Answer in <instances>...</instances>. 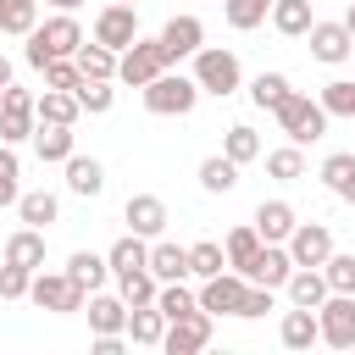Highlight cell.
<instances>
[{
	"label": "cell",
	"mask_w": 355,
	"mask_h": 355,
	"mask_svg": "<svg viewBox=\"0 0 355 355\" xmlns=\"http://www.w3.org/2000/svg\"><path fill=\"white\" fill-rule=\"evenodd\" d=\"M33 116H39V122H67V128H72V122L83 116V105H78L72 89H44V94L33 100Z\"/></svg>",
	"instance_id": "484cf974"
},
{
	"label": "cell",
	"mask_w": 355,
	"mask_h": 355,
	"mask_svg": "<svg viewBox=\"0 0 355 355\" xmlns=\"http://www.w3.org/2000/svg\"><path fill=\"white\" fill-rule=\"evenodd\" d=\"M283 288H288V305H305V311H316V305L333 294V288H327V277H322V266H294Z\"/></svg>",
	"instance_id": "ffe728a7"
},
{
	"label": "cell",
	"mask_w": 355,
	"mask_h": 355,
	"mask_svg": "<svg viewBox=\"0 0 355 355\" xmlns=\"http://www.w3.org/2000/svg\"><path fill=\"white\" fill-rule=\"evenodd\" d=\"M288 272H294L288 244H261V250H255V261L244 266V277H250V283H266V288H283V283H288Z\"/></svg>",
	"instance_id": "9a60e30c"
},
{
	"label": "cell",
	"mask_w": 355,
	"mask_h": 355,
	"mask_svg": "<svg viewBox=\"0 0 355 355\" xmlns=\"http://www.w3.org/2000/svg\"><path fill=\"white\" fill-rule=\"evenodd\" d=\"M28 283H33V272H28V266L0 261V300H28Z\"/></svg>",
	"instance_id": "681fc988"
},
{
	"label": "cell",
	"mask_w": 355,
	"mask_h": 355,
	"mask_svg": "<svg viewBox=\"0 0 355 355\" xmlns=\"http://www.w3.org/2000/svg\"><path fill=\"white\" fill-rule=\"evenodd\" d=\"M222 155H233L239 166H244V161H255V155H261V133H255V128H244V122H239V128H227Z\"/></svg>",
	"instance_id": "7bdbcfd3"
},
{
	"label": "cell",
	"mask_w": 355,
	"mask_h": 355,
	"mask_svg": "<svg viewBox=\"0 0 355 355\" xmlns=\"http://www.w3.org/2000/svg\"><path fill=\"white\" fill-rule=\"evenodd\" d=\"M0 255L17 261V266H28V272H39V266H44V227H28V222H22V227L0 244Z\"/></svg>",
	"instance_id": "d6986e66"
},
{
	"label": "cell",
	"mask_w": 355,
	"mask_h": 355,
	"mask_svg": "<svg viewBox=\"0 0 355 355\" xmlns=\"http://www.w3.org/2000/svg\"><path fill=\"white\" fill-rule=\"evenodd\" d=\"M216 272H227V250L222 244H211V239H200V244H189V277H216Z\"/></svg>",
	"instance_id": "d590c367"
},
{
	"label": "cell",
	"mask_w": 355,
	"mask_h": 355,
	"mask_svg": "<svg viewBox=\"0 0 355 355\" xmlns=\"http://www.w3.org/2000/svg\"><path fill=\"white\" fill-rule=\"evenodd\" d=\"M222 250H227V266H233V272H244V266L255 261V250H261V233H255V222H250V227H233V233L222 239Z\"/></svg>",
	"instance_id": "f35d334b"
},
{
	"label": "cell",
	"mask_w": 355,
	"mask_h": 355,
	"mask_svg": "<svg viewBox=\"0 0 355 355\" xmlns=\"http://www.w3.org/2000/svg\"><path fill=\"white\" fill-rule=\"evenodd\" d=\"M344 28H349V33H355V0H349V11H344Z\"/></svg>",
	"instance_id": "db71d44e"
},
{
	"label": "cell",
	"mask_w": 355,
	"mask_h": 355,
	"mask_svg": "<svg viewBox=\"0 0 355 355\" xmlns=\"http://www.w3.org/2000/svg\"><path fill=\"white\" fill-rule=\"evenodd\" d=\"M78 44H83V28H78V17H72V11H55V17H44V22L28 33V50H22V61L44 72L55 55H78Z\"/></svg>",
	"instance_id": "6da1fadb"
},
{
	"label": "cell",
	"mask_w": 355,
	"mask_h": 355,
	"mask_svg": "<svg viewBox=\"0 0 355 355\" xmlns=\"http://www.w3.org/2000/svg\"><path fill=\"white\" fill-rule=\"evenodd\" d=\"M105 261H111V277H122V272H139V266H150V239H139V233H122V239L105 250Z\"/></svg>",
	"instance_id": "4316f807"
},
{
	"label": "cell",
	"mask_w": 355,
	"mask_h": 355,
	"mask_svg": "<svg viewBox=\"0 0 355 355\" xmlns=\"http://www.w3.org/2000/svg\"><path fill=\"white\" fill-rule=\"evenodd\" d=\"M305 39H311V55H316L322 67H338V61L355 55V33L344 28V17H338V22H311Z\"/></svg>",
	"instance_id": "8fae6325"
},
{
	"label": "cell",
	"mask_w": 355,
	"mask_h": 355,
	"mask_svg": "<svg viewBox=\"0 0 355 355\" xmlns=\"http://www.w3.org/2000/svg\"><path fill=\"white\" fill-rule=\"evenodd\" d=\"M83 311H89V327H94V333H128V300H122V294L94 288Z\"/></svg>",
	"instance_id": "e0dca14e"
},
{
	"label": "cell",
	"mask_w": 355,
	"mask_h": 355,
	"mask_svg": "<svg viewBox=\"0 0 355 355\" xmlns=\"http://www.w3.org/2000/svg\"><path fill=\"white\" fill-rule=\"evenodd\" d=\"M39 28V0H0V33L28 39Z\"/></svg>",
	"instance_id": "d6a6232c"
},
{
	"label": "cell",
	"mask_w": 355,
	"mask_h": 355,
	"mask_svg": "<svg viewBox=\"0 0 355 355\" xmlns=\"http://www.w3.org/2000/svg\"><path fill=\"white\" fill-rule=\"evenodd\" d=\"M211 333H216V316H211V311H189V316H172V322H166L161 349H166V355H194V349L211 344Z\"/></svg>",
	"instance_id": "52a82bcc"
},
{
	"label": "cell",
	"mask_w": 355,
	"mask_h": 355,
	"mask_svg": "<svg viewBox=\"0 0 355 355\" xmlns=\"http://www.w3.org/2000/svg\"><path fill=\"white\" fill-rule=\"evenodd\" d=\"M67 189L83 194V200H94V194L105 189V166H100L94 155H78V150H72V155H67Z\"/></svg>",
	"instance_id": "603a6c76"
},
{
	"label": "cell",
	"mask_w": 355,
	"mask_h": 355,
	"mask_svg": "<svg viewBox=\"0 0 355 355\" xmlns=\"http://www.w3.org/2000/svg\"><path fill=\"white\" fill-rule=\"evenodd\" d=\"M288 255H294V266H322V261L333 255L327 222H300V227L288 233Z\"/></svg>",
	"instance_id": "4fadbf2b"
},
{
	"label": "cell",
	"mask_w": 355,
	"mask_h": 355,
	"mask_svg": "<svg viewBox=\"0 0 355 355\" xmlns=\"http://www.w3.org/2000/svg\"><path fill=\"white\" fill-rule=\"evenodd\" d=\"M266 311H277V288H266V283H250V288H244V305H239V316H244V322H255V316H266Z\"/></svg>",
	"instance_id": "c3c4849f"
},
{
	"label": "cell",
	"mask_w": 355,
	"mask_h": 355,
	"mask_svg": "<svg viewBox=\"0 0 355 355\" xmlns=\"http://www.w3.org/2000/svg\"><path fill=\"white\" fill-rule=\"evenodd\" d=\"M316 322H322V344L355 349V294H327L316 305Z\"/></svg>",
	"instance_id": "ba28073f"
},
{
	"label": "cell",
	"mask_w": 355,
	"mask_h": 355,
	"mask_svg": "<svg viewBox=\"0 0 355 355\" xmlns=\"http://www.w3.org/2000/svg\"><path fill=\"white\" fill-rule=\"evenodd\" d=\"M266 172H272L277 183H294V178H305V155H300V144L266 150Z\"/></svg>",
	"instance_id": "b9f144b4"
},
{
	"label": "cell",
	"mask_w": 355,
	"mask_h": 355,
	"mask_svg": "<svg viewBox=\"0 0 355 355\" xmlns=\"http://www.w3.org/2000/svg\"><path fill=\"white\" fill-rule=\"evenodd\" d=\"M94 39L105 44V50H128L133 39H139V6H128V0H111L100 17H94Z\"/></svg>",
	"instance_id": "9c48e42d"
},
{
	"label": "cell",
	"mask_w": 355,
	"mask_h": 355,
	"mask_svg": "<svg viewBox=\"0 0 355 355\" xmlns=\"http://www.w3.org/2000/svg\"><path fill=\"white\" fill-rule=\"evenodd\" d=\"M322 277H327L333 294H355V255H338V250H333V255L322 261Z\"/></svg>",
	"instance_id": "ee69618b"
},
{
	"label": "cell",
	"mask_w": 355,
	"mask_h": 355,
	"mask_svg": "<svg viewBox=\"0 0 355 355\" xmlns=\"http://www.w3.org/2000/svg\"><path fill=\"white\" fill-rule=\"evenodd\" d=\"M17 216H22L28 227H50V222L61 216V200H55L50 189H28V194L17 200Z\"/></svg>",
	"instance_id": "4dcf8cb0"
},
{
	"label": "cell",
	"mask_w": 355,
	"mask_h": 355,
	"mask_svg": "<svg viewBox=\"0 0 355 355\" xmlns=\"http://www.w3.org/2000/svg\"><path fill=\"white\" fill-rule=\"evenodd\" d=\"M200 189L205 194H233L239 189V161L233 155H205L200 161Z\"/></svg>",
	"instance_id": "f1b7e54d"
},
{
	"label": "cell",
	"mask_w": 355,
	"mask_h": 355,
	"mask_svg": "<svg viewBox=\"0 0 355 355\" xmlns=\"http://www.w3.org/2000/svg\"><path fill=\"white\" fill-rule=\"evenodd\" d=\"M172 67V55H166V44L161 39H133L122 55H116V83H133V89H144V83H155L161 72Z\"/></svg>",
	"instance_id": "5b68a950"
},
{
	"label": "cell",
	"mask_w": 355,
	"mask_h": 355,
	"mask_svg": "<svg viewBox=\"0 0 355 355\" xmlns=\"http://www.w3.org/2000/svg\"><path fill=\"white\" fill-rule=\"evenodd\" d=\"M28 300H33L39 311H55V316H72V311L89 305V294L67 277V266H61V272H44V266H39L33 283H28Z\"/></svg>",
	"instance_id": "8992f818"
},
{
	"label": "cell",
	"mask_w": 355,
	"mask_h": 355,
	"mask_svg": "<svg viewBox=\"0 0 355 355\" xmlns=\"http://www.w3.org/2000/svg\"><path fill=\"white\" fill-rule=\"evenodd\" d=\"M33 128H39L33 105H0V144H22L33 139Z\"/></svg>",
	"instance_id": "8d00e7d4"
},
{
	"label": "cell",
	"mask_w": 355,
	"mask_h": 355,
	"mask_svg": "<svg viewBox=\"0 0 355 355\" xmlns=\"http://www.w3.org/2000/svg\"><path fill=\"white\" fill-rule=\"evenodd\" d=\"M122 344H133L128 333H94V355H122Z\"/></svg>",
	"instance_id": "f907efd6"
},
{
	"label": "cell",
	"mask_w": 355,
	"mask_h": 355,
	"mask_svg": "<svg viewBox=\"0 0 355 355\" xmlns=\"http://www.w3.org/2000/svg\"><path fill=\"white\" fill-rule=\"evenodd\" d=\"M0 261H6V255H0Z\"/></svg>",
	"instance_id": "9f6ffc18"
},
{
	"label": "cell",
	"mask_w": 355,
	"mask_h": 355,
	"mask_svg": "<svg viewBox=\"0 0 355 355\" xmlns=\"http://www.w3.org/2000/svg\"><path fill=\"white\" fill-rule=\"evenodd\" d=\"M288 89H294V83H288V78H283V72H261V78H255V83H250V100H255V105H261V111H277V105H283V94H288Z\"/></svg>",
	"instance_id": "60d3db41"
},
{
	"label": "cell",
	"mask_w": 355,
	"mask_h": 355,
	"mask_svg": "<svg viewBox=\"0 0 355 355\" xmlns=\"http://www.w3.org/2000/svg\"><path fill=\"white\" fill-rule=\"evenodd\" d=\"M277 338H283V349H311V344H322V322H316V311H305V305L283 311Z\"/></svg>",
	"instance_id": "ac0fdd59"
},
{
	"label": "cell",
	"mask_w": 355,
	"mask_h": 355,
	"mask_svg": "<svg viewBox=\"0 0 355 355\" xmlns=\"http://www.w3.org/2000/svg\"><path fill=\"white\" fill-rule=\"evenodd\" d=\"M128 6H139V0H128Z\"/></svg>",
	"instance_id": "11a10c76"
},
{
	"label": "cell",
	"mask_w": 355,
	"mask_h": 355,
	"mask_svg": "<svg viewBox=\"0 0 355 355\" xmlns=\"http://www.w3.org/2000/svg\"><path fill=\"white\" fill-rule=\"evenodd\" d=\"M116 294H122L128 305H155V294H161V277H155L150 266H139V272H122V277H116Z\"/></svg>",
	"instance_id": "1f68e13d"
},
{
	"label": "cell",
	"mask_w": 355,
	"mask_h": 355,
	"mask_svg": "<svg viewBox=\"0 0 355 355\" xmlns=\"http://www.w3.org/2000/svg\"><path fill=\"white\" fill-rule=\"evenodd\" d=\"M161 44H166V55H172V61H183V55H194V50L205 44V22L183 11V17H172V22L161 28Z\"/></svg>",
	"instance_id": "2e32d148"
},
{
	"label": "cell",
	"mask_w": 355,
	"mask_h": 355,
	"mask_svg": "<svg viewBox=\"0 0 355 355\" xmlns=\"http://www.w3.org/2000/svg\"><path fill=\"white\" fill-rule=\"evenodd\" d=\"M266 22H272L283 39H305L316 17H311V0H272V17H266Z\"/></svg>",
	"instance_id": "d4e9b609"
},
{
	"label": "cell",
	"mask_w": 355,
	"mask_h": 355,
	"mask_svg": "<svg viewBox=\"0 0 355 355\" xmlns=\"http://www.w3.org/2000/svg\"><path fill=\"white\" fill-rule=\"evenodd\" d=\"M33 150H39V161H61V166H67V155H72V128H67V122H39V128H33Z\"/></svg>",
	"instance_id": "83f0119b"
},
{
	"label": "cell",
	"mask_w": 355,
	"mask_h": 355,
	"mask_svg": "<svg viewBox=\"0 0 355 355\" xmlns=\"http://www.w3.org/2000/svg\"><path fill=\"white\" fill-rule=\"evenodd\" d=\"M155 305H161V316L172 322V316H189V311H200V294L178 277V283H161V294H155Z\"/></svg>",
	"instance_id": "ab89813d"
},
{
	"label": "cell",
	"mask_w": 355,
	"mask_h": 355,
	"mask_svg": "<svg viewBox=\"0 0 355 355\" xmlns=\"http://www.w3.org/2000/svg\"><path fill=\"white\" fill-rule=\"evenodd\" d=\"M222 17H227V28L250 33V28H261L272 17V0H222Z\"/></svg>",
	"instance_id": "74e56055"
},
{
	"label": "cell",
	"mask_w": 355,
	"mask_h": 355,
	"mask_svg": "<svg viewBox=\"0 0 355 355\" xmlns=\"http://www.w3.org/2000/svg\"><path fill=\"white\" fill-rule=\"evenodd\" d=\"M122 222H128V233H139V239H161V233H166V200H161V194H128Z\"/></svg>",
	"instance_id": "7c38bea8"
},
{
	"label": "cell",
	"mask_w": 355,
	"mask_h": 355,
	"mask_svg": "<svg viewBox=\"0 0 355 355\" xmlns=\"http://www.w3.org/2000/svg\"><path fill=\"white\" fill-rule=\"evenodd\" d=\"M272 116H277V128L288 133V144H316V139L327 133V105L311 100V94H300V89H288Z\"/></svg>",
	"instance_id": "7a4b0ae2"
},
{
	"label": "cell",
	"mask_w": 355,
	"mask_h": 355,
	"mask_svg": "<svg viewBox=\"0 0 355 355\" xmlns=\"http://www.w3.org/2000/svg\"><path fill=\"white\" fill-rule=\"evenodd\" d=\"M83 83V67L72 61V55H55L50 67H44V89H78Z\"/></svg>",
	"instance_id": "7dc6e473"
},
{
	"label": "cell",
	"mask_w": 355,
	"mask_h": 355,
	"mask_svg": "<svg viewBox=\"0 0 355 355\" xmlns=\"http://www.w3.org/2000/svg\"><path fill=\"white\" fill-rule=\"evenodd\" d=\"M322 183H327L344 205H355V155H349V150L327 155V161H322Z\"/></svg>",
	"instance_id": "f546056e"
},
{
	"label": "cell",
	"mask_w": 355,
	"mask_h": 355,
	"mask_svg": "<svg viewBox=\"0 0 355 355\" xmlns=\"http://www.w3.org/2000/svg\"><path fill=\"white\" fill-rule=\"evenodd\" d=\"M150 272H155L161 283H178V277H189V244L150 239Z\"/></svg>",
	"instance_id": "44dd1931"
},
{
	"label": "cell",
	"mask_w": 355,
	"mask_h": 355,
	"mask_svg": "<svg viewBox=\"0 0 355 355\" xmlns=\"http://www.w3.org/2000/svg\"><path fill=\"white\" fill-rule=\"evenodd\" d=\"M316 100L327 105V116H355V78H333Z\"/></svg>",
	"instance_id": "f6af8a7d"
},
{
	"label": "cell",
	"mask_w": 355,
	"mask_h": 355,
	"mask_svg": "<svg viewBox=\"0 0 355 355\" xmlns=\"http://www.w3.org/2000/svg\"><path fill=\"white\" fill-rule=\"evenodd\" d=\"M250 222H255L261 244H288V233L300 227V216H294V205H288V200H261Z\"/></svg>",
	"instance_id": "5bb4252c"
},
{
	"label": "cell",
	"mask_w": 355,
	"mask_h": 355,
	"mask_svg": "<svg viewBox=\"0 0 355 355\" xmlns=\"http://www.w3.org/2000/svg\"><path fill=\"white\" fill-rule=\"evenodd\" d=\"M22 166H17V155H11V144H0V205H17L22 200Z\"/></svg>",
	"instance_id": "bcb514c9"
},
{
	"label": "cell",
	"mask_w": 355,
	"mask_h": 355,
	"mask_svg": "<svg viewBox=\"0 0 355 355\" xmlns=\"http://www.w3.org/2000/svg\"><path fill=\"white\" fill-rule=\"evenodd\" d=\"M200 94H205V89L194 83V72L183 78V72H172V67H166L155 83H144V105H150L155 116H189V111L200 105Z\"/></svg>",
	"instance_id": "277c9868"
},
{
	"label": "cell",
	"mask_w": 355,
	"mask_h": 355,
	"mask_svg": "<svg viewBox=\"0 0 355 355\" xmlns=\"http://www.w3.org/2000/svg\"><path fill=\"white\" fill-rule=\"evenodd\" d=\"M194 83H200L205 94L227 100V94H239V83H244V67H239V55H233V50L200 44V50H194Z\"/></svg>",
	"instance_id": "3957f363"
},
{
	"label": "cell",
	"mask_w": 355,
	"mask_h": 355,
	"mask_svg": "<svg viewBox=\"0 0 355 355\" xmlns=\"http://www.w3.org/2000/svg\"><path fill=\"white\" fill-rule=\"evenodd\" d=\"M72 61L83 67V78H116V50H105L100 39H83Z\"/></svg>",
	"instance_id": "836d02e7"
},
{
	"label": "cell",
	"mask_w": 355,
	"mask_h": 355,
	"mask_svg": "<svg viewBox=\"0 0 355 355\" xmlns=\"http://www.w3.org/2000/svg\"><path fill=\"white\" fill-rule=\"evenodd\" d=\"M244 288H250V277L227 266V272H216V277H205V283H200V311H211V316H239Z\"/></svg>",
	"instance_id": "30bf717a"
},
{
	"label": "cell",
	"mask_w": 355,
	"mask_h": 355,
	"mask_svg": "<svg viewBox=\"0 0 355 355\" xmlns=\"http://www.w3.org/2000/svg\"><path fill=\"white\" fill-rule=\"evenodd\" d=\"M111 83H116V78H83L72 94H78V105H83L89 116H105V111L116 105V89H111Z\"/></svg>",
	"instance_id": "e575fe53"
},
{
	"label": "cell",
	"mask_w": 355,
	"mask_h": 355,
	"mask_svg": "<svg viewBox=\"0 0 355 355\" xmlns=\"http://www.w3.org/2000/svg\"><path fill=\"white\" fill-rule=\"evenodd\" d=\"M67 277H72L83 294H94V288H105L111 261H105V255H94V250H72V255H67Z\"/></svg>",
	"instance_id": "7402d4cb"
},
{
	"label": "cell",
	"mask_w": 355,
	"mask_h": 355,
	"mask_svg": "<svg viewBox=\"0 0 355 355\" xmlns=\"http://www.w3.org/2000/svg\"><path fill=\"white\" fill-rule=\"evenodd\" d=\"M44 6H55V11H78L83 0H44Z\"/></svg>",
	"instance_id": "816d5d0a"
},
{
	"label": "cell",
	"mask_w": 355,
	"mask_h": 355,
	"mask_svg": "<svg viewBox=\"0 0 355 355\" xmlns=\"http://www.w3.org/2000/svg\"><path fill=\"white\" fill-rule=\"evenodd\" d=\"M6 83H11V61L0 55V89H6Z\"/></svg>",
	"instance_id": "f5cc1de1"
},
{
	"label": "cell",
	"mask_w": 355,
	"mask_h": 355,
	"mask_svg": "<svg viewBox=\"0 0 355 355\" xmlns=\"http://www.w3.org/2000/svg\"><path fill=\"white\" fill-rule=\"evenodd\" d=\"M128 338L144 344V349H155V344L166 338V316H161V305H128Z\"/></svg>",
	"instance_id": "cb8c5ba5"
}]
</instances>
